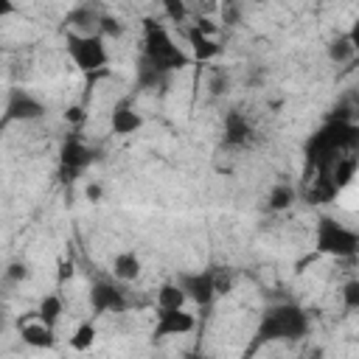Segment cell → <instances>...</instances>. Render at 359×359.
<instances>
[{"instance_id":"obj_7","label":"cell","mask_w":359,"mask_h":359,"mask_svg":"<svg viewBox=\"0 0 359 359\" xmlns=\"http://www.w3.org/2000/svg\"><path fill=\"white\" fill-rule=\"evenodd\" d=\"M45 115V104L28 93V90H11L8 101H6V112H3V123H28Z\"/></svg>"},{"instance_id":"obj_26","label":"cell","mask_w":359,"mask_h":359,"mask_svg":"<svg viewBox=\"0 0 359 359\" xmlns=\"http://www.w3.org/2000/svg\"><path fill=\"white\" fill-rule=\"evenodd\" d=\"M348 39H351V45H353V50H356V56H359V17L351 22V28H348Z\"/></svg>"},{"instance_id":"obj_9","label":"cell","mask_w":359,"mask_h":359,"mask_svg":"<svg viewBox=\"0 0 359 359\" xmlns=\"http://www.w3.org/2000/svg\"><path fill=\"white\" fill-rule=\"evenodd\" d=\"M59 163H62V174L65 177H79L93 163V154H90V149L79 137H67L65 146H62Z\"/></svg>"},{"instance_id":"obj_5","label":"cell","mask_w":359,"mask_h":359,"mask_svg":"<svg viewBox=\"0 0 359 359\" xmlns=\"http://www.w3.org/2000/svg\"><path fill=\"white\" fill-rule=\"evenodd\" d=\"M87 303H90V311L95 317L126 311V294L115 280H95L87 292Z\"/></svg>"},{"instance_id":"obj_21","label":"cell","mask_w":359,"mask_h":359,"mask_svg":"<svg viewBox=\"0 0 359 359\" xmlns=\"http://www.w3.org/2000/svg\"><path fill=\"white\" fill-rule=\"evenodd\" d=\"M163 11H165L174 22H185V17H188L185 3H180V0H163Z\"/></svg>"},{"instance_id":"obj_13","label":"cell","mask_w":359,"mask_h":359,"mask_svg":"<svg viewBox=\"0 0 359 359\" xmlns=\"http://www.w3.org/2000/svg\"><path fill=\"white\" fill-rule=\"evenodd\" d=\"M188 45H191V50H194V59H199V62H208V59H216L219 56V42H216V36H208V34H202L196 25H191L188 28Z\"/></svg>"},{"instance_id":"obj_4","label":"cell","mask_w":359,"mask_h":359,"mask_svg":"<svg viewBox=\"0 0 359 359\" xmlns=\"http://www.w3.org/2000/svg\"><path fill=\"white\" fill-rule=\"evenodd\" d=\"M146 59L151 62L154 70H182L188 65V56L174 45L168 31L154 20H146Z\"/></svg>"},{"instance_id":"obj_20","label":"cell","mask_w":359,"mask_h":359,"mask_svg":"<svg viewBox=\"0 0 359 359\" xmlns=\"http://www.w3.org/2000/svg\"><path fill=\"white\" fill-rule=\"evenodd\" d=\"M104 39H118L121 34H123V22L121 20H115V17H109V14H104V17H98V28H95Z\"/></svg>"},{"instance_id":"obj_1","label":"cell","mask_w":359,"mask_h":359,"mask_svg":"<svg viewBox=\"0 0 359 359\" xmlns=\"http://www.w3.org/2000/svg\"><path fill=\"white\" fill-rule=\"evenodd\" d=\"M314 250L328 258L359 255V230L337 222L334 216H320L314 224Z\"/></svg>"},{"instance_id":"obj_19","label":"cell","mask_w":359,"mask_h":359,"mask_svg":"<svg viewBox=\"0 0 359 359\" xmlns=\"http://www.w3.org/2000/svg\"><path fill=\"white\" fill-rule=\"evenodd\" d=\"M339 294H342V306L348 311H359V278L345 280L342 289H339Z\"/></svg>"},{"instance_id":"obj_10","label":"cell","mask_w":359,"mask_h":359,"mask_svg":"<svg viewBox=\"0 0 359 359\" xmlns=\"http://www.w3.org/2000/svg\"><path fill=\"white\" fill-rule=\"evenodd\" d=\"M109 129H112V135H118V137H129V135H135V132L143 129V115H140L129 101H121L118 107H112Z\"/></svg>"},{"instance_id":"obj_27","label":"cell","mask_w":359,"mask_h":359,"mask_svg":"<svg viewBox=\"0 0 359 359\" xmlns=\"http://www.w3.org/2000/svg\"><path fill=\"white\" fill-rule=\"evenodd\" d=\"M84 194H87V199H90V202H98V199H101V188H98L95 182H93V185H87V191H84Z\"/></svg>"},{"instance_id":"obj_18","label":"cell","mask_w":359,"mask_h":359,"mask_svg":"<svg viewBox=\"0 0 359 359\" xmlns=\"http://www.w3.org/2000/svg\"><path fill=\"white\" fill-rule=\"evenodd\" d=\"M266 202H269L272 210H286V208H292V202H294V188L286 185V182H278V185L269 188Z\"/></svg>"},{"instance_id":"obj_3","label":"cell","mask_w":359,"mask_h":359,"mask_svg":"<svg viewBox=\"0 0 359 359\" xmlns=\"http://www.w3.org/2000/svg\"><path fill=\"white\" fill-rule=\"evenodd\" d=\"M306 331H309V317L297 306L286 303V306H275L264 314L258 337L261 339H300Z\"/></svg>"},{"instance_id":"obj_22","label":"cell","mask_w":359,"mask_h":359,"mask_svg":"<svg viewBox=\"0 0 359 359\" xmlns=\"http://www.w3.org/2000/svg\"><path fill=\"white\" fill-rule=\"evenodd\" d=\"M76 275V264L73 261H59V269H56V280L59 283H65V280H70Z\"/></svg>"},{"instance_id":"obj_2","label":"cell","mask_w":359,"mask_h":359,"mask_svg":"<svg viewBox=\"0 0 359 359\" xmlns=\"http://www.w3.org/2000/svg\"><path fill=\"white\" fill-rule=\"evenodd\" d=\"M67 56L73 62L76 70L81 73H98L107 67L109 62V50H107V39L98 31H84V34H67L65 39Z\"/></svg>"},{"instance_id":"obj_28","label":"cell","mask_w":359,"mask_h":359,"mask_svg":"<svg viewBox=\"0 0 359 359\" xmlns=\"http://www.w3.org/2000/svg\"><path fill=\"white\" fill-rule=\"evenodd\" d=\"M311 359H320V356H314V353H311Z\"/></svg>"},{"instance_id":"obj_16","label":"cell","mask_w":359,"mask_h":359,"mask_svg":"<svg viewBox=\"0 0 359 359\" xmlns=\"http://www.w3.org/2000/svg\"><path fill=\"white\" fill-rule=\"evenodd\" d=\"M185 303H188V297H185V292H182V286L177 280H165L157 289V309L174 311V309H185Z\"/></svg>"},{"instance_id":"obj_14","label":"cell","mask_w":359,"mask_h":359,"mask_svg":"<svg viewBox=\"0 0 359 359\" xmlns=\"http://www.w3.org/2000/svg\"><path fill=\"white\" fill-rule=\"evenodd\" d=\"M62 314H65V300H62V294H56V292H53V294H45V297L39 300L36 311H34V317H36L39 323L50 325V328L59 325Z\"/></svg>"},{"instance_id":"obj_11","label":"cell","mask_w":359,"mask_h":359,"mask_svg":"<svg viewBox=\"0 0 359 359\" xmlns=\"http://www.w3.org/2000/svg\"><path fill=\"white\" fill-rule=\"evenodd\" d=\"M20 337L28 348H36V351H53L56 348V328L39 323L36 317L28 320V323H20Z\"/></svg>"},{"instance_id":"obj_12","label":"cell","mask_w":359,"mask_h":359,"mask_svg":"<svg viewBox=\"0 0 359 359\" xmlns=\"http://www.w3.org/2000/svg\"><path fill=\"white\" fill-rule=\"evenodd\" d=\"M140 269H143V264H140V255H137L135 250H121V252H115V258H112V278H115L118 283L137 280V278H140Z\"/></svg>"},{"instance_id":"obj_23","label":"cell","mask_w":359,"mask_h":359,"mask_svg":"<svg viewBox=\"0 0 359 359\" xmlns=\"http://www.w3.org/2000/svg\"><path fill=\"white\" fill-rule=\"evenodd\" d=\"M65 121H67V123H73V126H79V123L84 121V107H81V104H73V107H67V112H65Z\"/></svg>"},{"instance_id":"obj_15","label":"cell","mask_w":359,"mask_h":359,"mask_svg":"<svg viewBox=\"0 0 359 359\" xmlns=\"http://www.w3.org/2000/svg\"><path fill=\"white\" fill-rule=\"evenodd\" d=\"M95 339H98L95 323H93V320H84V323H79V325L73 328V334L67 337V345H70L76 353H84V351H90V348L95 345Z\"/></svg>"},{"instance_id":"obj_24","label":"cell","mask_w":359,"mask_h":359,"mask_svg":"<svg viewBox=\"0 0 359 359\" xmlns=\"http://www.w3.org/2000/svg\"><path fill=\"white\" fill-rule=\"evenodd\" d=\"M213 280H216V292H219V294H227V292L233 289V278L224 275V272H213Z\"/></svg>"},{"instance_id":"obj_8","label":"cell","mask_w":359,"mask_h":359,"mask_svg":"<svg viewBox=\"0 0 359 359\" xmlns=\"http://www.w3.org/2000/svg\"><path fill=\"white\" fill-rule=\"evenodd\" d=\"M177 283L182 286L188 303L202 306V309H208V306L216 300V294H219V292H216L213 272H185V275L177 278Z\"/></svg>"},{"instance_id":"obj_17","label":"cell","mask_w":359,"mask_h":359,"mask_svg":"<svg viewBox=\"0 0 359 359\" xmlns=\"http://www.w3.org/2000/svg\"><path fill=\"white\" fill-rule=\"evenodd\" d=\"M325 50H328V59H331V62H337V65H345V62H351V59L356 56V50H353V45H351L348 34H342V36L331 39Z\"/></svg>"},{"instance_id":"obj_6","label":"cell","mask_w":359,"mask_h":359,"mask_svg":"<svg viewBox=\"0 0 359 359\" xmlns=\"http://www.w3.org/2000/svg\"><path fill=\"white\" fill-rule=\"evenodd\" d=\"M196 328V317L188 311V309H157V320H154V328H151V337L154 339H171V337H185Z\"/></svg>"},{"instance_id":"obj_25","label":"cell","mask_w":359,"mask_h":359,"mask_svg":"<svg viewBox=\"0 0 359 359\" xmlns=\"http://www.w3.org/2000/svg\"><path fill=\"white\" fill-rule=\"evenodd\" d=\"M6 278L8 280H25L28 278V266L25 264H11L8 272H6Z\"/></svg>"}]
</instances>
